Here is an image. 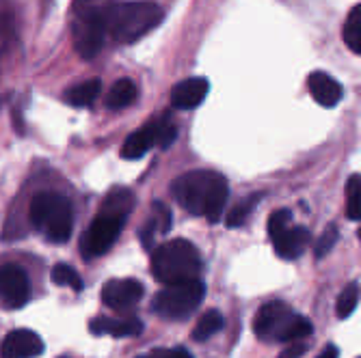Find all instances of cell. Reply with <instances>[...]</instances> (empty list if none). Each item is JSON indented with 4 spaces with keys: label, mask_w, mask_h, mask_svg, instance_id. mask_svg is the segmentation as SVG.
<instances>
[{
    "label": "cell",
    "mask_w": 361,
    "mask_h": 358,
    "mask_svg": "<svg viewBox=\"0 0 361 358\" xmlns=\"http://www.w3.org/2000/svg\"><path fill=\"white\" fill-rule=\"evenodd\" d=\"M133 205H135V197L133 192H130L128 188H113L104 201H102V212H111V214H119V216H126L133 212Z\"/></svg>",
    "instance_id": "ac0fdd59"
},
{
    "label": "cell",
    "mask_w": 361,
    "mask_h": 358,
    "mask_svg": "<svg viewBox=\"0 0 361 358\" xmlns=\"http://www.w3.org/2000/svg\"><path fill=\"white\" fill-rule=\"evenodd\" d=\"M123 224H126V216L100 210L80 240L82 255L87 259H93V257H102L104 252H109L113 248V244L117 242Z\"/></svg>",
    "instance_id": "ba28073f"
},
{
    "label": "cell",
    "mask_w": 361,
    "mask_h": 358,
    "mask_svg": "<svg viewBox=\"0 0 361 358\" xmlns=\"http://www.w3.org/2000/svg\"><path fill=\"white\" fill-rule=\"evenodd\" d=\"M141 358H145V356H141Z\"/></svg>",
    "instance_id": "1f68e13d"
},
{
    "label": "cell",
    "mask_w": 361,
    "mask_h": 358,
    "mask_svg": "<svg viewBox=\"0 0 361 358\" xmlns=\"http://www.w3.org/2000/svg\"><path fill=\"white\" fill-rule=\"evenodd\" d=\"M357 302H359V287L355 283L346 285L342 291H340V296H338V302H336V313L340 319L348 317L355 309H357Z\"/></svg>",
    "instance_id": "7402d4cb"
},
{
    "label": "cell",
    "mask_w": 361,
    "mask_h": 358,
    "mask_svg": "<svg viewBox=\"0 0 361 358\" xmlns=\"http://www.w3.org/2000/svg\"><path fill=\"white\" fill-rule=\"evenodd\" d=\"M44 352V341L37 333L28 328L11 331L3 345H0V358H37Z\"/></svg>",
    "instance_id": "8fae6325"
},
{
    "label": "cell",
    "mask_w": 361,
    "mask_h": 358,
    "mask_svg": "<svg viewBox=\"0 0 361 358\" xmlns=\"http://www.w3.org/2000/svg\"><path fill=\"white\" fill-rule=\"evenodd\" d=\"M30 224L52 244L68 242L74 229L72 203L56 192H39L32 197L28 207Z\"/></svg>",
    "instance_id": "5b68a950"
},
{
    "label": "cell",
    "mask_w": 361,
    "mask_h": 358,
    "mask_svg": "<svg viewBox=\"0 0 361 358\" xmlns=\"http://www.w3.org/2000/svg\"><path fill=\"white\" fill-rule=\"evenodd\" d=\"M251 207H253V199H245V201H240L236 207L229 210V214H227V218H225L227 226H240V224H245V220H247Z\"/></svg>",
    "instance_id": "484cf974"
},
{
    "label": "cell",
    "mask_w": 361,
    "mask_h": 358,
    "mask_svg": "<svg viewBox=\"0 0 361 358\" xmlns=\"http://www.w3.org/2000/svg\"><path fill=\"white\" fill-rule=\"evenodd\" d=\"M59 358H70V356H59Z\"/></svg>",
    "instance_id": "4dcf8cb0"
},
{
    "label": "cell",
    "mask_w": 361,
    "mask_h": 358,
    "mask_svg": "<svg viewBox=\"0 0 361 358\" xmlns=\"http://www.w3.org/2000/svg\"><path fill=\"white\" fill-rule=\"evenodd\" d=\"M346 216L361 220V175H353L346 184Z\"/></svg>",
    "instance_id": "44dd1931"
},
{
    "label": "cell",
    "mask_w": 361,
    "mask_h": 358,
    "mask_svg": "<svg viewBox=\"0 0 361 358\" xmlns=\"http://www.w3.org/2000/svg\"><path fill=\"white\" fill-rule=\"evenodd\" d=\"M202 272V255L188 240L162 242L152 252V276L162 285L197 281Z\"/></svg>",
    "instance_id": "277c9868"
},
{
    "label": "cell",
    "mask_w": 361,
    "mask_h": 358,
    "mask_svg": "<svg viewBox=\"0 0 361 358\" xmlns=\"http://www.w3.org/2000/svg\"><path fill=\"white\" fill-rule=\"evenodd\" d=\"M204 296H206V287L200 279L178 283V285H167L154 296L152 311L165 319H184L197 311Z\"/></svg>",
    "instance_id": "8992f818"
},
{
    "label": "cell",
    "mask_w": 361,
    "mask_h": 358,
    "mask_svg": "<svg viewBox=\"0 0 361 358\" xmlns=\"http://www.w3.org/2000/svg\"><path fill=\"white\" fill-rule=\"evenodd\" d=\"M52 281H54L56 285H61V287H72L74 291H80V289H82V279H80V274H78L72 266H68V264H56V266L52 268Z\"/></svg>",
    "instance_id": "603a6c76"
},
{
    "label": "cell",
    "mask_w": 361,
    "mask_h": 358,
    "mask_svg": "<svg viewBox=\"0 0 361 358\" xmlns=\"http://www.w3.org/2000/svg\"><path fill=\"white\" fill-rule=\"evenodd\" d=\"M30 287L26 272L16 264L0 266V302L7 309H22L28 302Z\"/></svg>",
    "instance_id": "9c48e42d"
},
{
    "label": "cell",
    "mask_w": 361,
    "mask_h": 358,
    "mask_svg": "<svg viewBox=\"0 0 361 358\" xmlns=\"http://www.w3.org/2000/svg\"><path fill=\"white\" fill-rule=\"evenodd\" d=\"M357 236H359V240H361V229H359V234H357Z\"/></svg>",
    "instance_id": "f546056e"
},
{
    "label": "cell",
    "mask_w": 361,
    "mask_h": 358,
    "mask_svg": "<svg viewBox=\"0 0 361 358\" xmlns=\"http://www.w3.org/2000/svg\"><path fill=\"white\" fill-rule=\"evenodd\" d=\"M305 350H307L305 341L290 343V347H288V350H283L279 358H299V356H303V354H305Z\"/></svg>",
    "instance_id": "83f0119b"
},
{
    "label": "cell",
    "mask_w": 361,
    "mask_h": 358,
    "mask_svg": "<svg viewBox=\"0 0 361 358\" xmlns=\"http://www.w3.org/2000/svg\"><path fill=\"white\" fill-rule=\"evenodd\" d=\"M156 121H158V147L167 149L178 136V127H176V123H173V119L169 115H162Z\"/></svg>",
    "instance_id": "cb8c5ba5"
},
{
    "label": "cell",
    "mask_w": 361,
    "mask_h": 358,
    "mask_svg": "<svg viewBox=\"0 0 361 358\" xmlns=\"http://www.w3.org/2000/svg\"><path fill=\"white\" fill-rule=\"evenodd\" d=\"M89 331L93 335H111V337H135L141 335L143 324L139 317H93L89 321Z\"/></svg>",
    "instance_id": "5bb4252c"
},
{
    "label": "cell",
    "mask_w": 361,
    "mask_h": 358,
    "mask_svg": "<svg viewBox=\"0 0 361 358\" xmlns=\"http://www.w3.org/2000/svg\"><path fill=\"white\" fill-rule=\"evenodd\" d=\"M342 39L350 52L361 54V5L350 9L348 18L344 22V28H342Z\"/></svg>",
    "instance_id": "ffe728a7"
},
{
    "label": "cell",
    "mask_w": 361,
    "mask_h": 358,
    "mask_svg": "<svg viewBox=\"0 0 361 358\" xmlns=\"http://www.w3.org/2000/svg\"><path fill=\"white\" fill-rule=\"evenodd\" d=\"M269 238L281 259L301 257L310 244V231L301 224H294L288 210H275L269 216Z\"/></svg>",
    "instance_id": "52a82bcc"
},
{
    "label": "cell",
    "mask_w": 361,
    "mask_h": 358,
    "mask_svg": "<svg viewBox=\"0 0 361 358\" xmlns=\"http://www.w3.org/2000/svg\"><path fill=\"white\" fill-rule=\"evenodd\" d=\"M171 192L184 212L219 222L229 197V186L221 173L188 171L171 184Z\"/></svg>",
    "instance_id": "7a4b0ae2"
},
{
    "label": "cell",
    "mask_w": 361,
    "mask_h": 358,
    "mask_svg": "<svg viewBox=\"0 0 361 358\" xmlns=\"http://www.w3.org/2000/svg\"><path fill=\"white\" fill-rule=\"evenodd\" d=\"M100 93H102V82L93 78V80H87L68 89L63 93V100L74 108H91L97 102Z\"/></svg>",
    "instance_id": "2e32d148"
},
{
    "label": "cell",
    "mask_w": 361,
    "mask_h": 358,
    "mask_svg": "<svg viewBox=\"0 0 361 358\" xmlns=\"http://www.w3.org/2000/svg\"><path fill=\"white\" fill-rule=\"evenodd\" d=\"M145 358H192V354L186 347H160L149 352Z\"/></svg>",
    "instance_id": "4316f807"
},
{
    "label": "cell",
    "mask_w": 361,
    "mask_h": 358,
    "mask_svg": "<svg viewBox=\"0 0 361 358\" xmlns=\"http://www.w3.org/2000/svg\"><path fill=\"white\" fill-rule=\"evenodd\" d=\"M137 97H139L137 84H135L133 80H130V78H121V80H117V82L111 87V91H109V95H106L104 104H106L109 110H123V108H128V106H133V104L137 102Z\"/></svg>",
    "instance_id": "e0dca14e"
},
{
    "label": "cell",
    "mask_w": 361,
    "mask_h": 358,
    "mask_svg": "<svg viewBox=\"0 0 361 358\" xmlns=\"http://www.w3.org/2000/svg\"><path fill=\"white\" fill-rule=\"evenodd\" d=\"M165 11L154 0H74L72 39L82 58H95L111 37L130 46L154 30Z\"/></svg>",
    "instance_id": "6da1fadb"
},
{
    "label": "cell",
    "mask_w": 361,
    "mask_h": 358,
    "mask_svg": "<svg viewBox=\"0 0 361 358\" xmlns=\"http://www.w3.org/2000/svg\"><path fill=\"white\" fill-rule=\"evenodd\" d=\"M359 358H361V356H359Z\"/></svg>",
    "instance_id": "d6a6232c"
},
{
    "label": "cell",
    "mask_w": 361,
    "mask_h": 358,
    "mask_svg": "<svg viewBox=\"0 0 361 358\" xmlns=\"http://www.w3.org/2000/svg\"><path fill=\"white\" fill-rule=\"evenodd\" d=\"M336 242H338V229H336L334 224H329V226H326V229L320 234V238H318V242H316V248H314L316 257L322 259L326 252H331V248L336 246Z\"/></svg>",
    "instance_id": "d4e9b609"
},
{
    "label": "cell",
    "mask_w": 361,
    "mask_h": 358,
    "mask_svg": "<svg viewBox=\"0 0 361 358\" xmlns=\"http://www.w3.org/2000/svg\"><path fill=\"white\" fill-rule=\"evenodd\" d=\"M312 321L286 302L271 300L262 305L253 317V333L264 343H297L312 335Z\"/></svg>",
    "instance_id": "3957f363"
},
{
    "label": "cell",
    "mask_w": 361,
    "mask_h": 358,
    "mask_svg": "<svg viewBox=\"0 0 361 358\" xmlns=\"http://www.w3.org/2000/svg\"><path fill=\"white\" fill-rule=\"evenodd\" d=\"M225 326V319L219 311L210 309L206 311L200 319H197L195 328H192V339L195 341H208L210 337H214L216 333H221V328Z\"/></svg>",
    "instance_id": "d6986e66"
},
{
    "label": "cell",
    "mask_w": 361,
    "mask_h": 358,
    "mask_svg": "<svg viewBox=\"0 0 361 358\" xmlns=\"http://www.w3.org/2000/svg\"><path fill=\"white\" fill-rule=\"evenodd\" d=\"M307 89L312 93L314 100L324 106V108H334L340 104L342 100V95H344V89L342 84L329 76V74H324V72H314L307 76Z\"/></svg>",
    "instance_id": "4fadbf2b"
},
{
    "label": "cell",
    "mask_w": 361,
    "mask_h": 358,
    "mask_svg": "<svg viewBox=\"0 0 361 358\" xmlns=\"http://www.w3.org/2000/svg\"><path fill=\"white\" fill-rule=\"evenodd\" d=\"M208 91H210L208 78L195 76V78H186V80L178 82L171 89L169 100H171V106L178 110H192L206 100Z\"/></svg>",
    "instance_id": "7c38bea8"
},
{
    "label": "cell",
    "mask_w": 361,
    "mask_h": 358,
    "mask_svg": "<svg viewBox=\"0 0 361 358\" xmlns=\"http://www.w3.org/2000/svg\"><path fill=\"white\" fill-rule=\"evenodd\" d=\"M152 147H158V121L152 119L143 127L135 129L121 147L123 160H139L143 158Z\"/></svg>",
    "instance_id": "9a60e30c"
},
{
    "label": "cell",
    "mask_w": 361,
    "mask_h": 358,
    "mask_svg": "<svg viewBox=\"0 0 361 358\" xmlns=\"http://www.w3.org/2000/svg\"><path fill=\"white\" fill-rule=\"evenodd\" d=\"M316 358H338V350H336L334 345H326Z\"/></svg>",
    "instance_id": "f1b7e54d"
},
{
    "label": "cell",
    "mask_w": 361,
    "mask_h": 358,
    "mask_svg": "<svg viewBox=\"0 0 361 358\" xmlns=\"http://www.w3.org/2000/svg\"><path fill=\"white\" fill-rule=\"evenodd\" d=\"M143 291H145L143 283L135 279H113L102 287L100 298L109 309L123 313V311H130L143 298Z\"/></svg>",
    "instance_id": "30bf717a"
}]
</instances>
